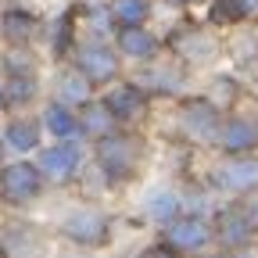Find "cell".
Returning a JSON list of instances; mask_svg holds the SVG:
<instances>
[{
    "mask_svg": "<svg viewBox=\"0 0 258 258\" xmlns=\"http://www.w3.org/2000/svg\"><path fill=\"white\" fill-rule=\"evenodd\" d=\"M97 165L111 183H125L133 179L140 169V140L125 137V133H104L97 137Z\"/></svg>",
    "mask_w": 258,
    "mask_h": 258,
    "instance_id": "cell-1",
    "label": "cell"
},
{
    "mask_svg": "<svg viewBox=\"0 0 258 258\" xmlns=\"http://www.w3.org/2000/svg\"><path fill=\"white\" fill-rule=\"evenodd\" d=\"M212 237H215V226H208L198 215H176L172 222H165V230H161V240L176 254L179 251H201V247L212 244Z\"/></svg>",
    "mask_w": 258,
    "mask_h": 258,
    "instance_id": "cell-2",
    "label": "cell"
},
{
    "mask_svg": "<svg viewBox=\"0 0 258 258\" xmlns=\"http://www.w3.org/2000/svg\"><path fill=\"white\" fill-rule=\"evenodd\" d=\"M179 122L194 140H215L219 144V129H222V111L219 104L205 101V97H190V101L179 104Z\"/></svg>",
    "mask_w": 258,
    "mask_h": 258,
    "instance_id": "cell-3",
    "label": "cell"
},
{
    "mask_svg": "<svg viewBox=\"0 0 258 258\" xmlns=\"http://www.w3.org/2000/svg\"><path fill=\"white\" fill-rule=\"evenodd\" d=\"M40 183H43L40 165L32 169V165H25V161H15V165H8L4 172H0V201L25 205V201H32L40 194Z\"/></svg>",
    "mask_w": 258,
    "mask_h": 258,
    "instance_id": "cell-4",
    "label": "cell"
},
{
    "mask_svg": "<svg viewBox=\"0 0 258 258\" xmlns=\"http://www.w3.org/2000/svg\"><path fill=\"white\" fill-rule=\"evenodd\" d=\"M254 219L247 215L244 205H233V208H222L219 219H215V237L222 247H230V251H244L251 240H254Z\"/></svg>",
    "mask_w": 258,
    "mask_h": 258,
    "instance_id": "cell-5",
    "label": "cell"
},
{
    "mask_svg": "<svg viewBox=\"0 0 258 258\" xmlns=\"http://www.w3.org/2000/svg\"><path fill=\"white\" fill-rule=\"evenodd\" d=\"M76 69L93 83V86H104V83H115L118 79V54L104 43H90V47H79L76 54Z\"/></svg>",
    "mask_w": 258,
    "mask_h": 258,
    "instance_id": "cell-6",
    "label": "cell"
},
{
    "mask_svg": "<svg viewBox=\"0 0 258 258\" xmlns=\"http://www.w3.org/2000/svg\"><path fill=\"white\" fill-rule=\"evenodd\" d=\"M222 154H254L258 151V118L254 115H230L219 129Z\"/></svg>",
    "mask_w": 258,
    "mask_h": 258,
    "instance_id": "cell-7",
    "label": "cell"
},
{
    "mask_svg": "<svg viewBox=\"0 0 258 258\" xmlns=\"http://www.w3.org/2000/svg\"><path fill=\"white\" fill-rule=\"evenodd\" d=\"M215 186L230 190V194H251L258 186V158L251 154H230L226 165L215 169Z\"/></svg>",
    "mask_w": 258,
    "mask_h": 258,
    "instance_id": "cell-8",
    "label": "cell"
},
{
    "mask_svg": "<svg viewBox=\"0 0 258 258\" xmlns=\"http://www.w3.org/2000/svg\"><path fill=\"white\" fill-rule=\"evenodd\" d=\"M104 104L115 115V122H137L147 115V90L137 83H115L104 93Z\"/></svg>",
    "mask_w": 258,
    "mask_h": 258,
    "instance_id": "cell-9",
    "label": "cell"
},
{
    "mask_svg": "<svg viewBox=\"0 0 258 258\" xmlns=\"http://www.w3.org/2000/svg\"><path fill=\"white\" fill-rule=\"evenodd\" d=\"M79 161H83V151L72 140H64V144H54L40 154V172L54 183H69L79 169Z\"/></svg>",
    "mask_w": 258,
    "mask_h": 258,
    "instance_id": "cell-10",
    "label": "cell"
},
{
    "mask_svg": "<svg viewBox=\"0 0 258 258\" xmlns=\"http://www.w3.org/2000/svg\"><path fill=\"white\" fill-rule=\"evenodd\" d=\"M64 237L83 247H101L108 240V219L101 212H76L64 219Z\"/></svg>",
    "mask_w": 258,
    "mask_h": 258,
    "instance_id": "cell-11",
    "label": "cell"
},
{
    "mask_svg": "<svg viewBox=\"0 0 258 258\" xmlns=\"http://www.w3.org/2000/svg\"><path fill=\"white\" fill-rule=\"evenodd\" d=\"M115 43L122 57H133V61H154V54L161 50L158 36L144 25H118L115 29Z\"/></svg>",
    "mask_w": 258,
    "mask_h": 258,
    "instance_id": "cell-12",
    "label": "cell"
},
{
    "mask_svg": "<svg viewBox=\"0 0 258 258\" xmlns=\"http://www.w3.org/2000/svg\"><path fill=\"white\" fill-rule=\"evenodd\" d=\"M32 93H36V76L32 69H11L8 72V83H4V104H25L32 101Z\"/></svg>",
    "mask_w": 258,
    "mask_h": 258,
    "instance_id": "cell-13",
    "label": "cell"
},
{
    "mask_svg": "<svg viewBox=\"0 0 258 258\" xmlns=\"http://www.w3.org/2000/svg\"><path fill=\"white\" fill-rule=\"evenodd\" d=\"M43 122H47V129L57 137V140H69L76 129H79V118L69 111V104L64 101H54V104H47V111H43Z\"/></svg>",
    "mask_w": 258,
    "mask_h": 258,
    "instance_id": "cell-14",
    "label": "cell"
},
{
    "mask_svg": "<svg viewBox=\"0 0 258 258\" xmlns=\"http://www.w3.org/2000/svg\"><path fill=\"white\" fill-rule=\"evenodd\" d=\"M0 32H4L11 43H25L32 32H36V15H29V11H4Z\"/></svg>",
    "mask_w": 258,
    "mask_h": 258,
    "instance_id": "cell-15",
    "label": "cell"
},
{
    "mask_svg": "<svg viewBox=\"0 0 258 258\" xmlns=\"http://www.w3.org/2000/svg\"><path fill=\"white\" fill-rule=\"evenodd\" d=\"M57 90H61V101H64V104H86L93 83H90L79 69H72V72H64V76L57 79Z\"/></svg>",
    "mask_w": 258,
    "mask_h": 258,
    "instance_id": "cell-16",
    "label": "cell"
},
{
    "mask_svg": "<svg viewBox=\"0 0 258 258\" xmlns=\"http://www.w3.org/2000/svg\"><path fill=\"white\" fill-rule=\"evenodd\" d=\"M115 25H144L151 18V0H111Z\"/></svg>",
    "mask_w": 258,
    "mask_h": 258,
    "instance_id": "cell-17",
    "label": "cell"
},
{
    "mask_svg": "<svg viewBox=\"0 0 258 258\" xmlns=\"http://www.w3.org/2000/svg\"><path fill=\"white\" fill-rule=\"evenodd\" d=\"M86 133H93V137H104V133H111V125H115V115L108 111V104L104 101H86L83 104V122H79Z\"/></svg>",
    "mask_w": 258,
    "mask_h": 258,
    "instance_id": "cell-18",
    "label": "cell"
},
{
    "mask_svg": "<svg viewBox=\"0 0 258 258\" xmlns=\"http://www.w3.org/2000/svg\"><path fill=\"white\" fill-rule=\"evenodd\" d=\"M4 144L15 147V151H32L40 144V133H36V122H29V118H18L4 129Z\"/></svg>",
    "mask_w": 258,
    "mask_h": 258,
    "instance_id": "cell-19",
    "label": "cell"
},
{
    "mask_svg": "<svg viewBox=\"0 0 258 258\" xmlns=\"http://www.w3.org/2000/svg\"><path fill=\"white\" fill-rule=\"evenodd\" d=\"M247 18V8H244V0H212L208 4V22L212 25H237Z\"/></svg>",
    "mask_w": 258,
    "mask_h": 258,
    "instance_id": "cell-20",
    "label": "cell"
},
{
    "mask_svg": "<svg viewBox=\"0 0 258 258\" xmlns=\"http://www.w3.org/2000/svg\"><path fill=\"white\" fill-rule=\"evenodd\" d=\"M147 215H151L154 222H161V226L172 222V219L179 215V198H176V194H169V190H158L154 198L147 201Z\"/></svg>",
    "mask_w": 258,
    "mask_h": 258,
    "instance_id": "cell-21",
    "label": "cell"
},
{
    "mask_svg": "<svg viewBox=\"0 0 258 258\" xmlns=\"http://www.w3.org/2000/svg\"><path fill=\"white\" fill-rule=\"evenodd\" d=\"M244 208H247V215L254 219V226H258V186L247 194V201H244Z\"/></svg>",
    "mask_w": 258,
    "mask_h": 258,
    "instance_id": "cell-22",
    "label": "cell"
},
{
    "mask_svg": "<svg viewBox=\"0 0 258 258\" xmlns=\"http://www.w3.org/2000/svg\"><path fill=\"white\" fill-rule=\"evenodd\" d=\"M244 8H247V18H258V0H244Z\"/></svg>",
    "mask_w": 258,
    "mask_h": 258,
    "instance_id": "cell-23",
    "label": "cell"
},
{
    "mask_svg": "<svg viewBox=\"0 0 258 258\" xmlns=\"http://www.w3.org/2000/svg\"><path fill=\"white\" fill-rule=\"evenodd\" d=\"M165 4H172V8H190V4H198V0H165Z\"/></svg>",
    "mask_w": 258,
    "mask_h": 258,
    "instance_id": "cell-24",
    "label": "cell"
},
{
    "mask_svg": "<svg viewBox=\"0 0 258 258\" xmlns=\"http://www.w3.org/2000/svg\"><path fill=\"white\" fill-rule=\"evenodd\" d=\"M0 101H4V90H0Z\"/></svg>",
    "mask_w": 258,
    "mask_h": 258,
    "instance_id": "cell-25",
    "label": "cell"
}]
</instances>
